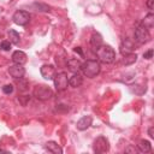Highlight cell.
<instances>
[{
  "instance_id": "cell-8",
  "label": "cell",
  "mask_w": 154,
  "mask_h": 154,
  "mask_svg": "<svg viewBox=\"0 0 154 154\" xmlns=\"http://www.w3.org/2000/svg\"><path fill=\"white\" fill-rule=\"evenodd\" d=\"M40 72H41V76L47 81H53V78H54V76L57 73L55 72V67L53 65H51V64L42 65L41 69H40Z\"/></svg>"
},
{
  "instance_id": "cell-25",
  "label": "cell",
  "mask_w": 154,
  "mask_h": 154,
  "mask_svg": "<svg viewBox=\"0 0 154 154\" xmlns=\"http://www.w3.org/2000/svg\"><path fill=\"white\" fill-rule=\"evenodd\" d=\"M2 91H4L5 94H11V93L13 91V85H12V84H6V85H4V87H2Z\"/></svg>"
},
{
  "instance_id": "cell-7",
  "label": "cell",
  "mask_w": 154,
  "mask_h": 154,
  "mask_svg": "<svg viewBox=\"0 0 154 154\" xmlns=\"http://www.w3.org/2000/svg\"><path fill=\"white\" fill-rule=\"evenodd\" d=\"M12 19L13 22L17 24V25H26L30 20V14L26 12V11H23V10H18L13 13L12 16Z\"/></svg>"
},
{
  "instance_id": "cell-28",
  "label": "cell",
  "mask_w": 154,
  "mask_h": 154,
  "mask_svg": "<svg viewBox=\"0 0 154 154\" xmlns=\"http://www.w3.org/2000/svg\"><path fill=\"white\" fill-rule=\"evenodd\" d=\"M147 7L149 8V10H153L154 8V0H147Z\"/></svg>"
},
{
  "instance_id": "cell-31",
  "label": "cell",
  "mask_w": 154,
  "mask_h": 154,
  "mask_svg": "<svg viewBox=\"0 0 154 154\" xmlns=\"http://www.w3.org/2000/svg\"><path fill=\"white\" fill-rule=\"evenodd\" d=\"M0 153H6V150H4V149H1V148H0Z\"/></svg>"
},
{
  "instance_id": "cell-21",
  "label": "cell",
  "mask_w": 154,
  "mask_h": 154,
  "mask_svg": "<svg viewBox=\"0 0 154 154\" xmlns=\"http://www.w3.org/2000/svg\"><path fill=\"white\" fill-rule=\"evenodd\" d=\"M142 25L146 26L147 29H152L153 25H154V14L153 13H148L144 17V19L142 20Z\"/></svg>"
},
{
  "instance_id": "cell-4",
  "label": "cell",
  "mask_w": 154,
  "mask_h": 154,
  "mask_svg": "<svg viewBox=\"0 0 154 154\" xmlns=\"http://www.w3.org/2000/svg\"><path fill=\"white\" fill-rule=\"evenodd\" d=\"M93 150L96 154H102V153H107L109 150V142L106 137L103 136H99L93 144Z\"/></svg>"
},
{
  "instance_id": "cell-27",
  "label": "cell",
  "mask_w": 154,
  "mask_h": 154,
  "mask_svg": "<svg viewBox=\"0 0 154 154\" xmlns=\"http://www.w3.org/2000/svg\"><path fill=\"white\" fill-rule=\"evenodd\" d=\"M152 57H153V49H148L147 52L143 53V58L144 59H152Z\"/></svg>"
},
{
  "instance_id": "cell-20",
  "label": "cell",
  "mask_w": 154,
  "mask_h": 154,
  "mask_svg": "<svg viewBox=\"0 0 154 154\" xmlns=\"http://www.w3.org/2000/svg\"><path fill=\"white\" fill-rule=\"evenodd\" d=\"M7 35H8V38H10L8 41H10L11 43H13V45H18V43H19V41H20V36H19V34H18L16 30H13V29L8 30Z\"/></svg>"
},
{
  "instance_id": "cell-17",
  "label": "cell",
  "mask_w": 154,
  "mask_h": 154,
  "mask_svg": "<svg viewBox=\"0 0 154 154\" xmlns=\"http://www.w3.org/2000/svg\"><path fill=\"white\" fill-rule=\"evenodd\" d=\"M136 60H137V55H136V53H129V54L123 55L122 64L125 65V66H129V65H132L134 63H136Z\"/></svg>"
},
{
  "instance_id": "cell-6",
  "label": "cell",
  "mask_w": 154,
  "mask_h": 154,
  "mask_svg": "<svg viewBox=\"0 0 154 154\" xmlns=\"http://www.w3.org/2000/svg\"><path fill=\"white\" fill-rule=\"evenodd\" d=\"M53 82H54V87L58 91H63L67 88L69 85V78H67V75L65 72H59V73H55L54 78H53Z\"/></svg>"
},
{
  "instance_id": "cell-15",
  "label": "cell",
  "mask_w": 154,
  "mask_h": 154,
  "mask_svg": "<svg viewBox=\"0 0 154 154\" xmlns=\"http://www.w3.org/2000/svg\"><path fill=\"white\" fill-rule=\"evenodd\" d=\"M45 148H46L49 153H53V154H61V153H63L61 147H60L58 143L53 142V141L47 142V143H46V146H45Z\"/></svg>"
},
{
  "instance_id": "cell-13",
  "label": "cell",
  "mask_w": 154,
  "mask_h": 154,
  "mask_svg": "<svg viewBox=\"0 0 154 154\" xmlns=\"http://www.w3.org/2000/svg\"><path fill=\"white\" fill-rule=\"evenodd\" d=\"M12 60L14 64H20L23 65L26 61V54L23 51H16L12 53Z\"/></svg>"
},
{
  "instance_id": "cell-2",
  "label": "cell",
  "mask_w": 154,
  "mask_h": 154,
  "mask_svg": "<svg viewBox=\"0 0 154 154\" xmlns=\"http://www.w3.org/2000/svg\"><path fill=\"white\" fill-rule=\"evenodd\" d=\"M101 66L100 63L97 60H87L84 63H82V72L84 76H87L88 78H93L95 76H97L100 73Z\"/></svg>"
},
{
  "instance_id": "cell-29",
  "label": "cell",
  "mask_w": 154,
  "mask_h": 154,
  "mask_svg": "<svg viewBox=\"0 0 154 154\" xmlns=\"http://www.w3.org/2000/svg\"><path fill=\"white\" fill-rule=\"evenodd\" d=\"M148 135H149L150 138H154V128H153V126H150V128L148 129Z\"/></svg>"
},
{
  "instance_id": "cell-24",
  "label": "cell",
  "mask_w": 154,
  "mask_h": 154,
  "mask_svg": "<svg viewBox=\"0 0 154 154\" xmlns=\"http://www.w3.org/2000/svg\"><path fill=\"white\" fill-rule=\"evenodd\" d=\"M0 48H1L2 51H10V49H11V42H10V41H1Z\"/></svg>"
},
{
  "instance_id": "cell-12",
  "label": "cell",
  "mask_w": 154,
  "mask_h": 154,
  "mask_svg": "<svg viewBox=\"0 0 154 154\" xmlns=\"http://www.w3.org/2000/svg\"><path fill=\"white\" fill-rule=\"evenodd\" d=\"M91 122H93V119H91V117L90 116H84V117H82L78 122H77V129L78 130H81V131H83V130H87L90 125H91Z\"/></svg>"
},
{
  "instance_id": "cell-10",
  "label": "cell",
  "mask_w": 154,
  "mask_h": 154,
  "mask_svg": "<svg viewBox=\"0 0 154 154\" xmlns=\"http://www.w3.org/2000/svg\"><path fill=\"white\" fill-rule=\"evenodd\" d=\"M8 73L13 77V78H20L25 75V70L23 67V65L20 64H14L12 66H10L8 69Z\"/></svg>"
},
{
  "instance_id": "cell-16",
  "label": "cell",
  "mask_w": 154,
  "mask_h": 154,
  "mask_svg": "<svg viewBox=\"0 0 154 154\" xmlns=\"http://www.w3.org/2000/svg\"><path fill=\"white\" fill-rule=\"evenodd\" d=\"M101 45H103V43H102V37H101V35L97 34V32H94V34L91 35V37H90V46L96 51Z\"/></svg>"
},
{
  "instance_id": "cell-1",
  "label": "cell",
  "mask_w": 154,
  "mask_h": 154,
  "mask_svg": "<svg viewBox=\"0 0 154 154\" xmlns=\"http://www.w3.org/2000/svg\"><path fill=\"white\" fill-rule=\"evenodd\" d=\"M96 57L97 59L101 61V63H105V64H111L116 59V52L114 49L108 46V45H101L96 51Z\"/></svg>"
},
{
  "instance_id": "cell-18",
  "label": "cell",
  "mask_w": 154,
  "mask_h": 154,
  "mask_svg": "<svg viewBox=\"0 0 154 154\" xmlns=\"http://www.w3.org/2000/svg\"><path fill=\"white\" fill-rule=\"evenodd\" d=\"M137 149L138 152H142V153H148L152 150V144L149 141L147 140H141L140 143L137 144Z\"/></svg>"
},
{
  "instance_id": "cell-5",
  "label": "cell",
  "mask_w": 154,
  "mask_h": 154,
  "mask_svg": "<svg viewBox=\"0 0 154 154\" xmlns=\"http://www.w3.org/2000/svg\"><path fill=\"white\" fill-rule=\"evenodd\" d=\"M135 41H137L138 43L143 45V43H147L148 41H150V34L148 31V29L146 26H143L142 24L138 25L136 29H135Z\"/></svg>"
},
{
  "instance_id": "cell-22",
  "label": "cell",
  "mask_w": 154,
  "mask_h": 154,
  "mask_svg": "<svg viewBox=\"0 0 154 154\" xmlns=\"http://www.w3.org/2000/svg\"><path fill=\"white\" fill-rule=\"evenodd\" d=\"M34 7H35L37 11H42V12L49 11V6L46 5V4H41V2H35V4H34Z\"/></svg>"
},
{
  "instance_id": "cell-14",
  "label": "cell",
  "mask_w": 154,
  "mask_h": 154,
  "mask_svg": "<svg viewBox=\"0 0 154 154\" xmlns=\"http://www.w3.org/2000/svg\"><path fill=\"white\" fill-rule=\"evenodd\" d=\"M82 83H83V77L81 76L79 72L73 73V75L69 78V84H70L72 88H78V87L82 85Z\"/></svg>"
},
{
  "instance_id": "cell-23",
  "label": "cell",
  "mask_w": 154,
  "mask_h": 154,
  "mask_svg": "<svg viewBox=\"0 0 154 154\" xmlns=\"http://www.w3.org/2000/svg\"><path fill=\"white\" fill-rule=\"evenodd\" d=\"M18 101H19V103L22 106H26L29 103V101H30V96L29 95H20L18 97Z\"/></svg>"
},
{
  "instance_id": "cell-11",
  "label": "cell",
  "mask_w": 154,
  "mask_h": 154,
  "mask_svg": "<svg viewBox=\"0 0 154 154\" xmlns=\"http://www.w3.org/2000/svg\"><path fill=\"white\" fill-rule=\"evenodd\" d=\"M120 49V53L123 54V55H125V54H129V53H132V51L135 49V46H134V43L129 40V38H124L123 41H122V43H120V47H119Z\"/></svg>"
},
{
  "instance_id": "cell-19",
  "label": "cell",
  "mask_w": 154,
  "mask_h": 154,
  "mask_svg": "<svg viewBox=\"0 0 154 154\" xmlns=\"http://www.w3.org/2000/svg\"><path fill=\"white\" fill-rule=\"evenodd\" d=\"M16 79V85L18 88L19 91H26L28 88H29V83L28 81L24 78V77H20V78H14Z\"/></svg>"
},
{
  "instance_id": "cell-3",
  "label": "cell",
  "mask_w": 154,
  "mask_h": 154,
  "mask_svg": "<svg viewBox=\"0 0 154 154\" xmlns=\"http://www.w3.org/2000/svg\"><path fill=\"white\" fill-rule=\"evenodd\" d=\"M34 96L37 99V100H41V101H46L48 99H51L53 96V91L49 87L45 85V84H40V85H36L34 88V91H32Z\"/></svg>"
},
{
  "instance_id": "cell-30",
  "label": "cell",
  "mask_w": 154,
  "mask_h": 154,
  "mask_svg": "<svg viewBox=\"0 0 154 154\" xmlns=\"http://www.w3.org/2000/svg\"><path fill=\"white\" fill-rule=\"evenodd\" d=\"M73 51H75L76 53H78L79 55H83V52H82V48H81V47H76Z\"/></svg>"
},
{
  "instance_id": "cell-9",
  "label": "cell",
  "mask_w": 154,
  "mask_h": 154,
  "mask_svg": "<svg viewBox=\"0 0 154 154\" xmlns=\"http://www.w3.org/2000/svg\"><path fill=\"white\" fill-rule=\"evenodd\" d=\"M66 66H67V70L72 73H77L82 70V63L78 59H75V58L67 59L66 60Z\"/></svg>"
},
{
  "instance_id": "cell-26",
  "label": "cell",
  "mask_w": 154,
  "mask_h": 154,
  "mask_svg": "<svg viewBox=\"0 0 154 154\" xmlns=\"http://www.w3.org/2000/svg\"><path fill=\"white\" fill-rule=\"evenodd\" d=\"M125 152H126V153H137L138 149H137L135 146H128V147L125 148Z\"/></svg>"
}]
</instances>
